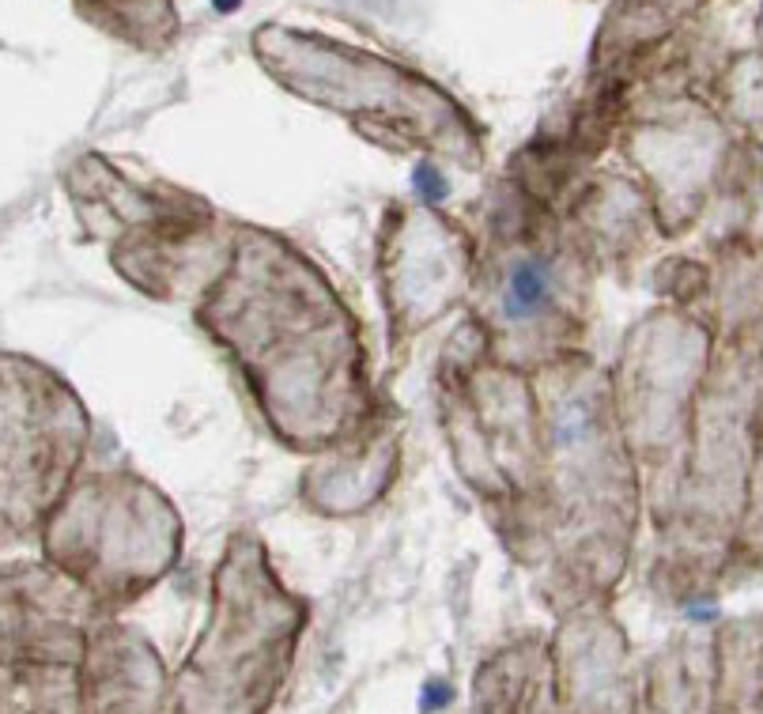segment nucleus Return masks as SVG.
Returning a JSON list of instances; mask_svg holds the SVG:
<instances>
[{"label": "nucleus", "mask_w": 763, "mask_h": 714, "mask_svg": "<svg viewBox=\"0 0 763 714\" xmlns=\"http://www.w3.org/2000/svg\"><path fill=\"white\" fill-rule=\"evenodd\" d=\"M197 325L284 450L333 454L378 420L356 310L288 235L235 223L223 265L197 295Z\"/></svg>", "instance_id": "f257e3e1"}, {"label": "nucleus", "mask_w": 763, "mask_h": 714, "mask_svg": "<svg viewBox=\"0 0 763 714\" xmlns=\"http://www.w3.org/2000/svg\"><path fill=\"white\" fill-rule=\"evenodd\" d=\"M590 242L563 212L537 204L495 208L476 235L473 314L476 340L499 363L537 371L575 356L590 325Z\"/></svg>", "instance_id": "f03ea898"}, {"label": "nucleus", "mask_w": 763, "mask_h": 714, "mask_svg": "<svg viewBox=\"0 0 763 714\" xmlns=\"http://www.w3.org/2000/svg\"><path fill=\"white\" fill-rule=\"evenodd\" d=\"M303 628L291 597L254 533H235L216 567L208 631L182 673L178 714H265Z\"/></svg>", "instance_id": "7ed1b4c3"}, {"label": "nucleus", "mask_w": 763, "mask_h": 714, "mask_svg": "<svg viewBox=\"0 0 763 714\" xmlns=\"http://www.w3.org/2000/svg\"><path fill=\"white\" fill-rule=\"evenodd\" d=\"M95 174L87 159L68 174L76 216L91 238H106L110 265L159 303L193 299L231 246V227L208 201L186 189L136 182L118 170L102 167L95 159Z\"/></svg>", "instance_id": "20e7f679"}, {"label": "nucleus", "mask_w": 763, "mask_h": 714, "mask_svg": "<svg viewBox=\"0 0 763 714\" xmlns=\"http://www.w3.org/2000/svg\"><path fill=\"white\" fill-rule=\"evenodd\" d=\"M46 556L102 601H129L167 575L182 552L178 507L148 476H80L42 529Z\"/></svg>", "instance_id": "39448f33"}, {"label": "nucleus", "mask_w": 763, "mask_h": 714, "mask_svg": "<svg viewBox=\"0 0 763 714\" xmlns=\"http://www.w3.org/2000/svg\"><path fill=\"white\" fill-rule=\"evenodd\" d=\"M91 416L61 374L0 352V544L42 533L80 480Z\"/></svg>", "instance_id": "423d86ee"}, {"label": "nucleus", "mask_w": 763, "mask_h": 714, "mask_svg": "<svg viewBox=\"0 0 763 714\" xmlns=\"http://www.w3.org/2000/svg\"><path fill=\"white\" fill-rule=\"evenodd\" d=\"M476 235L427 204H390L378 223V291L390 314V352L469 303Z\"/></svg>", "instance_id": "0eeeda50"}]
</instances>
